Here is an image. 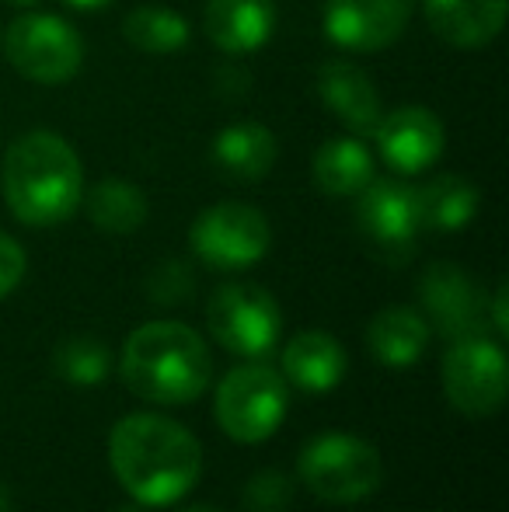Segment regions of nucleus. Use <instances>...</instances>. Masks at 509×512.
Wrapping results in <instances>:
<instances>
[{"label":"nucleus","instance_id":"4468645a","mask_svg":"<svg viewBox=\"0 0 509 512\" xmlns=\"http://www.w3.org/2000/svg\"><path fill=\"white\" fill-rule=\"evenodd\" d=\"M276 0H206L203 28L217 49L248 56L262 49L276 32Z\"/></svg>","mask_w":509,"mask_h":512},{"label":"nucleus","instance_id":"f8f14e48","mask_svg":"<svg viewBox=\"0 0 509 512\" xmlns=\"http://www.w3.org/2000/svg\"><path fill=\"white\" fill-rule=\"evenodd\" d=\"M374 140L381 147L387 168L398 175H419L440 161L447 133H443V122L436 119V112L422 105H405L381 115Z\"/></svg>","mask_w":509,"mask_h":512},{"label":"nucleus","instance_id":"aec40b11","mask_svg":"<svg viewBox=\"0 0 509 512\" xmlns=\"http://www.w3.org/2000/svg\"><path fill=\"white\" fill-rule=\"evenodd\" d=\"M367 345L377 363L405 370V366L419 363L422 352H426L429 321L412 307H384L381 314L370 321Z\"/></svg>","mask_w":509,"mask_h":512},{"label":"nucleus","instance_id":"c756f323","mask_svg":"<svg viewBox=\"0 0 509 512\" xmlns=\"http://www.w3.org/2000/svg\"><path fill=\"white\" fill-rule=\"evenodd\" d=\"M14 506H11V488L0 481V512H11Z\"/></svg>","mask_w":509,"mask_h":512},{"label":"nucleus","instance_id":"1a4fd4ad","mask_svg":"<svg viewBox=\"0 0 509 512\" xmlns=\"http://www.w3.org/2000/svg\"><path fill=\"white\" fill-rule=\"evenodd\" d=\"M189 244L210 269L238 272L262 262L272 244V230L255 206L217 203L192 220Z\"/></svg>","mask_w":509,"mask_h":512},{"label":"nucleus","instance_id":"7c9ffc66","mask_svg":"<svg viewBox=\"0 0 509 512\" xmlns=\"http://www.w3.org/2000/svg\"><path fill=\"white\" fill-rule=\"evenodd\" d=\"M185 512H224V509H220V506H189Z\"/></svg>","mask_w":509,"mask_h":512},{"label":"nucleus","instance_id":"a211bd4d","mask_svg":"<svg viewBox=\"0 0 509 512\" xmlns=\"http://www.w3.org/2000/svg\"><path fill=\"white\" fill-rule=\"evenodd\" d=\"M276 136L262 122H234L213 140V164L234 182H262L276 164Z\"/></svg>","mask_w":509,"mask_h":512},{"label":"nucleus","instance_id":"9d476101","mask_svg":"<svg viewBox=\"0 0 509 512\" xmlns=\"http://www.w3.org/2000/svg\"><path fill=\"white\" fill-rule=\"evenodd\" d=\"M356 223L387 262H405L422 230L419 192L398 178H374L356 196Z\"/></svg>","mask_w":509,"mask_h":512},{"label":"nucleus","instance_id":"393cba45","mask_svg":"<svg viewBox=\"0 0 509 512\" xmlns=\"http://www.w3.org/2000/svg\"><path fill=\"white\" fill-rule=\"evenodd\" d=\"M290 506V481L276 471H262L248 481L245 509L248 512H283Z\"/></svg>","mask_w":509,"mask_h":512},{"label":"nucleus","instance_id":"4be33fe9","mask_svg":"<svg viewBox=\"0 0 509 512\" xmlns=\"http://www.w3.org/2000/svg\"><path fill=\"white\" fill-rule=\"evenodd\" d=\"M81 203H88L91 223L98 230H105V234H133L147 220V196L133 182H123V178L98 182Z\"/></svg>","mask_w":509,"mask_h":512},{"label":"nucleus","instance_id":"dca6fc26","mask_svg":"<svg viewBox=\"0 0 509 512\" xmlns=\"http://www.w3.org/2000/svg\"><path fill=\"white\" fill-rule=\"evenodd\" d=\"M426 21L457 49L489 46L506 25L509 0H422Z\"/></svg>","mask_w":509,"mask_h":512},{"label":"nucleus","instance_id":"2eb2a0df","mask_svg":"<svg viewBox=\"0 0 509 512\" xmlns=\"http://www.w3.org/2000/svg\"><path fill=\"white\" fill-rule=\"evenodd\" d=\"M318 95L328 105V112L339 122H346L353 133L374 136L381 122V98L367 74L349 60H328L318 70Z\"/></svg>","mask_w":509,"mask_h":512},{"label":"nucleus","instance_id":"39448f33","mask_svg":"<svg viewBox=\"0 0 509 512\" xmlns=\"http://www.w3.org/2000/svg\"><path fill=\"white\" fill-rule=\"evenodd\" d=\"M217 422L234 443H265L272 432L283 425L286 408H290V391L286 380L262 359L231 370L217 387Z\"/></svg>","mask_w":509,"mask_h":512},{"label":"nucleus","instance_id":"f257e3e1","mask_svg":"<svg viewBox=\"0 0 509 512\" xmlns=\"http://www.w3.org/2000/svg\"><path fill=\"white\" fill-rule=\"evenodd\" d=\"M109 464L136 506L164 509L199 485L203 446L175 418L136 411L112 425Z\"/></svg>","mask_w":509,"mask_h":512},{"label":"nucleus","instance_id":"a878e982","mask_svg":"<svg viewBox=\"0 0 509 512\" xmlns=\"http://www.w3.org/2000/svg\"><path fill=\"white\" fill-rule=\"evenodd\" d=\"M25 269H28L25 248H21L11 234L0 230V300L11 297V293L18 290L21 279H25Z\"/></svg>","mask_w":509,"mask_h":512},{"label":"nucleus","instance_id":"f3484780","mask_svg":"<svg viewBox=\"0 0 509 512\" xmlns=\"http://www.w3.org/2000/svg\"><path fill=\"white\" fill-rule=\"evenodd\" d=\"M346 349L328 331H300L283 349V373L307 394H328L346 377Z\"/></svg>","mask_w":509,"mask_h":512},{"label":"nucleus","instance_id":"f03ea898","mask_svg":"<svg viewBox=\"0 0 509 512\" xmlns=\"http://www.w3.org/2000/svg\"><path fill=\"white\" fill-rule=\"evenodd\" d=\"M4 199L28 227H56L70 220L84 199L77 150L49 129L18 136L4 157Z\"/></svg>","mask_w":509,"mask_h":512},{"label":"nucleus","instance_id":"2f4dec72","mask_svg":"<svg viewBox=\"0 0 509 512\" xmlns=\"http://www.w3.org/2000/svg\"><path fill=\"white\" fill-rule=\"evenodd\" d=\"M11 4H18V7H35V4H42V0H11Z\"/></svg>","mask_w":509,"mask_h":512},{"label":"nucleus","instance_id":"412c9836","mask_svg":"<svg viewBox=\"0 0 509 512\" xmlns=\"http://www.w3.org/2000/svg\"><path fill=\"white\" fill-rule=\"evenodd\" d=\"M419 192V216L422 227L440 230V234H450V230H464L478 213V189L461 175H436L433 182H426V189Z\"/></svg>","mask_w":509,"mask_h":512},{"label":"nucleus","instance_id":"423d86ee","mask_svg":"<svg viewBox=\"0 0 509 512\" xmlns=\"http://www.w3.org/2000/svg\"><path fill=\"white\" fill-rule=\"evenodd\" d=\"M443 394L468 418L496 415L509 394V366L503 345L485 331L450 338V349L443 356Z\"/></svg>","mask_w":509,"mask_h":512},{"label":"nucleus","instance_id":"6ab92c4d","mask_svg":"<svg viewBox=\"0 0 509 512\" xmlns=\"http://www.w3.org/2000/svg\"><path fill=\"white\" fill-rule=\"evenodd\" d=\"M311 175L325 196H360L374 182V154L356 136H332L314 150Z\"/></svg>","mask_w":509,"mask_h":512},{"label":"nucleus","instance_id":"6e6552de","mask_svg":"<svg viewBox=\"0 0 509 512\" xmlns=\"http://www.w3.org/2000/svg\"><path fill=\"white\" fill-rule=\"evenodd\" d=\"M206 321H210V335L241 359L269 356L283 335V310L276 297L255 283L220 286L210 297Z\"/></svg>","mask_w":509,"mask_h":512},{"label":"nucleus","instance_id":"7ed1b4c3","mask_svg":"<svg viewBox=\"0 0 509 512\" xmlns=\"http://www.w3.org/2000/svg\"><path fill=\"white\" fill-rule=\"evenodd\" d=\"M210 377V349L182 321L140 324L123 345L126 387L150 405H189L210 387Z\"/></svg>","mask_w":509,"mask_h":512},{"label":"nucleus","instance_id":"20e7f679","mask_svg":"<svg viewBox=\"0 0 509 512\" xmlns=\"http://www.w3.org/2000/svg\"><path fill=\"white\" fill-rule=\"evenodd\" d=\"M297 474L321 502L353 506L381 488L384 460L381 450L356 432H321L311 443H304Z\"/></svg>","mask_w":509,"mask_h":512},{"label":"nucleus","instance_id":"0eeeda50","mask_svg":"<svg viewBox=\"0 0 509 512\" xmlns=\"http://www.w3.org/2000/svg\"><path fill=\"white\" fill-rule=\"evenodd\" d=\"M7 63L25 81L35 84H63L81 70L84 39L70 21L60 14L28 11L7 25L4 35Z\"/></svg>","mask_w":509,"mask_h":512},{"label":"nucleus","instance_id":"bb28decb","mask_svg":"<svg viewBox=\"0 0 509 512\" xmlns=\"http://www.w3.org/2000/svg\"><path fill=\"white\" fill-rule=\"evenodd\" d=\"M150 293H154L161 304H175V300H185L192 293V276L182 262H164L157 269V276L150 279Z\"/></svg>","mask_w":509,"mask_h":512},{"label":"nucleus","instance_id":"cd10ccee","mask_svg":"<svg viewBox=\"0 0 509 512\" xmlns=\"http://www.w3.org/2000/svg\"><path fill=\"white\" fill-rule=\"evenodd\" d=\"M506 300H509V290L506 283L496 290V297H492V328H496L499 338L509 335V314H506Z\"/></svg>","mask_w":509,"mask_h":512},{"label":"nucleus","instance_id":"5701e85b","mask_svg":"<svg viewBox=\"0 0 509 512\" xmlns=\"http://www.w3.org/2000/svg\"><path fill=\"white\" fill-rule=\"evenodd\" d=\"M123 35L129 46L140 49V53L168 56L189 46V21H185L182 14L168 11V7L143 4L126 14Z\"/></svg>","mask_w":509,"mask_h":512},{"label":"nucleus","instance_id":"b1692460","mask_svg":"<svg viewBox=\"0 0 509 512\" xmlns=\"http://www.w3.org/2000/svg\"><path fill=\"white\" fill-rule=\"evenodd\" d=\"M56 370L74 387H98L105 384V377L112 370V352L98 338L74 335L56 349Z\"/></svg>","mask_w":509,"mask_h":512},{"label":"nucleus","instance_id":"c85d7f7f","mask_svg":"<svg viewBox=\"0 0 509 512\" xmlns=\"http://www.w3.org/2000/svg\"><path fill=\"white\" fill-rule=\"evenodd\" d=\"M63 4H70L74 11H105L112 0H63Z\"/></svg>","mask_w":509,"mask_h":512},{"label":"nucleus","instance_id":"ddd939ff","mask_svg":"<svg viewBox=\"0 0 509 512\" xmlns=\"http://www.w3.org/2000/svg\"><path fill=\"white\" fill-rule=\"evenodd\" d=\"M419 300L429 314V324H436V331H443L447 338L478 331V321L485 314V300L478 293L475 279L461 265L450 262H436L422 272Z\"/></svg>","mask_w":509,"mask_h":512},{"label":"nucleus","instance_id":"9b49d317","mask_svg":"<svg viewBox=\"0 0 509 512\" xmlns=\"http://www.w3.org/2000/svg\"><path fill=\"white\" fill-rule=\"evenodd\" d=\"M412 0H328L325 35L349 53H377L401 39Z\"/></svg>","mask_w":509,"mask_h":512}]
</instances>
